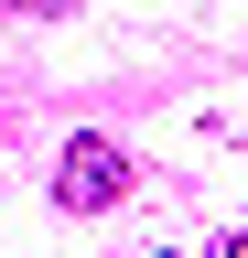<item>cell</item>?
<instances>
[{
	"label": "cell",
	"instance_id": "6da1fadb",
	"mask_svg": "<svg viewBox=\"0 0 248 258\" xmlns=\"http://www.w3.org/2000/svg\"><path fill=\"white\" fill-rule=\"evenodd\" d=\"M54 194H65V215H108L119 194H130V161L86 129V140H65V161H54Z\"/></svg>",
	"mask_w": 248,
	"mask_h": 258
},
{
	"label": "cell",
	"instance_id": "7a4b0ae2",
	"mask_svg": "<svg viewBox=\"0 0 248 258\" xmlns=\"http://www.w3.org/2000/svg\"><path fill=\"white\" fill-rule=\"evenodd\" d=\"M216 258H248V237H237V226H227V237H216Z\"/></svg>",
	"mask_w": 248,
	"mask_h": 258
}]
</instances>
